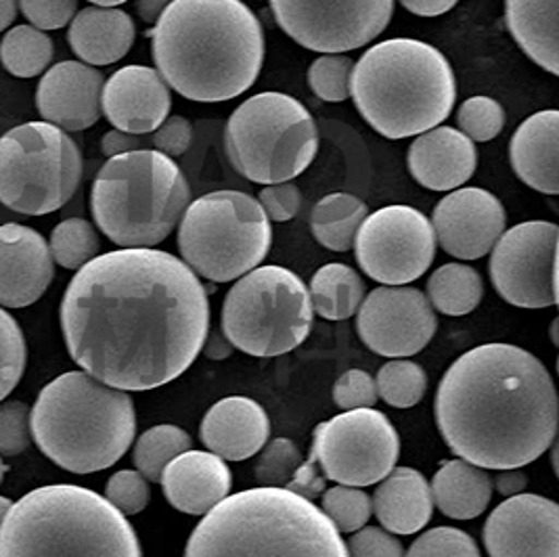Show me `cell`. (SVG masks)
Segmentation results:
<instances>
[{
	"mask_svg": "<svg viewBox=\"0 0 559 557\" xmlns=\"http://www.w3.org/2000/svg\"><path fill=\"white\" fill-rule=\"evenodd\" d=\"M61 330L74 363L124 392L180 378L210 331L200 277L173 253L122 248L78 269L61 303Z\"/></svg>",
	"mask_w": 559,
	"mask_h": 557,
	"instance_id": "cell-1",
	"label": "cell"
},
{
	"mask_svg": "<svg viewBox=\"0 0 559 557\" xmlns=\"http://www.w3.org/2000/svg\"><path fill=\"white\" fill-rule=\"evenodd\" d=\"M436 422L459 459L483 470H515L556 440V383L524 348L484 344L459 356L444 374Z\"/></svg>",
	"mask_w": 559,
	"mask_h": 557,
	"instance_id": "cell-2",
	"label": "cell"
},
{
	"mask_svg": "<svg viewBox=\"0 0 559 557\" xmlns=\"http://www.w3.org/2000/svg\"><path fill=\"white\" fill-rule=\"evenodd\" d=\"M153 63L189 102H230L264 63V29L241 0H173L152 32Z\"/></svg>",
	"mask_w": 559,
	"mask_h": 557,
	"instance_id": "cell-3",
	"label": "cell"
},
{
	"mask_svg": "<svg viewBox=\"0 0 559 557\" xmlns=\"http://www.w3.org/2000/svg\"><path fill=\"white\" fill-rule=\"evenodd\" d=\"M185 557H348L321 507L285 488H248L204 513Z\"/></svg>",
	"mask_w": 559,
	"mask_h": 557,
	"instance_id": "cell-4",
	"label": "cell"
},
{
	"mask_svg": "<svg viewBox=\"0 0 559 557\" xmlns=\"http://www.w3.org/2000/svg\"><path fill=\"white\" fill-rule=\"evenodd\" d=\"M365 122L399 141L440 127L453 111L457 82L449 59L415 38H390L365 52L350 76Z\"/></svg>",
	"mask_w": 559,
	"mask_h": 557,
	"instance_id": "cell-5",
	"label": "cell"
},
{
	"mask_svg": "<svg viewBox=\"0 0 559 557\" xmlns=\"http://www.w3.org/2000/svg\"><path fill=\"white\" fill-rule=\"evenodd\" d=\"M29 428L52 463L72 474H93L127 455L136 413L124 390L86 371H68L40 390L29 411Z\"/></svg>",
	"mask_w": 559,
	"mask_h": 557,
	"instance_id": "cell-6",
	"label": "cell"
},
{
	"mask_svg": "<svg viewBox=\"0 0 559 557\" xmlns=\"http://www.w3.org/2000/svg\"><path fill=\"white\" fill-rule=\"evenodd\" d=\"M0 557H143L127 515L76 484L40 486L0 526Z\"/></svg>",
	"mask_w": 559,
	"mask_h": 557,
	"instance_id": "cell-7",
	"label": "cell"
},
{
	"mask_svg": "<svg viewBox=\"0 0 559 557\" xmlns=\"http://www.w3.org/2000/svg\"><path fill=\"white\" fill-rule=\"evenodd\" d=\"M191 189L173 157L155 150L109 157L93 182L91 210L120 248H153L177 228Z\"/></svg>",
	"mask_w": 559,
	"mask_h": 557,
	"instance_id": "cell-8",
	"label": "cell"
},
{
	"mask_svg": "<svg viewBox=\"0 0 559 557\" xmlns=\"http://www.w3.org/2000/svg\"><path fill=\"white\" fill-rule=\"evenodd\" d=\"M178 225L182 262L214 283H229L254 271L273 241L262 205L241 191L205 193L187 205Z\"/></svg>",
	"mask_w": 559,
	"mask_h": 557,
	"instance_id": "cell-9",
	"label": "cell"
},
{
	"mask_svg": "<svg viewBox=\"0 0 559 557\" xmlns=\"http://www.w3.org/2000/svg\"><path fill=\"white\" fill-rule=\"evenodd\" d=\"M225 145L241 177L277 185L300 177L319 152V130L302 103L258 93L230 114Z\"/></svg>",
	"mask_w": 559,
	"mask_h": 557,
	"instance_id": "cell-10",
	"label": "cell"
},
{
	"mask_svg": "<svg viewBox=\"0 0 559 557\" xmlns=\"http://www.w3.org/2000/svg\"><path fill=\"white\" fill-rule=\"evenodd\" d=\"M312 305L305 281L285 266H255L233 285L223 305V333L246 355H285L312 330Z\"/></svg>",
	"mask_w": 559,
	"mask_h": 557,
	"instance_id": "cell-11",
	"label": "cell"
},
{
	"mask_svg": "<svg viewBox=\"0 0 559 557\" xmlns=\"http://www.w3.org/2000/svg\"><path fill=\"white\" fill-rule=\"evenodd\" d=\"M82 153L49 122H27L0 137V203L24 216H45L76 195Z\"/></svg>",
	"mask_w": 559,
	"mask_h": 557,
	"instance_id": "cell-12",
	"label": "cell"
},
{
	"mask_svg": "<svg viewBox=\"0 0 559 557\" xmlns=\"http://www.w3.org/2000/svg\"><path fill=\"white\" fill-rule=\"evenodd\" d=\"M401 455V438L392 422L371 406L353 408L317 426L310 459L325 481L342 486L382 482Z\"/></svg>",
	"mask_w": 559,
	"mask_h": 557,
	"instance_id": "cell-13",
	"label": "cell"
},
{
	"mask_svg": "<svg viewBox=\"0 0 559 557\" xmlns=\"http://www.w3.org/2000/svg\"><path fill=\"white\" fill-rule=\"evenodd\" d=\"M355 256L362 273L383 285H407L432 266L436 235L430 218L411 205H385L356 230Z\"/></svg>",
	"mask_w": 559,
	"mask_h": 557,
	"instance_id": "cell-14",
	"label": "cell"
},
{
	"mask_svg": "<svg viewBox=\"0 0 559 557\" xmlns=\"http://www.w3.org/2000/svg\"><path fill=\"white\" fill-rule=\"evenodd\" d=\"M275 22L300 47L356 51L373 43L394 15V0H269Z\"/></svg>",
	"mask_w": 559,
	"mask_h": 557,
	"instance_id": "cell-15",
	"label": "cell"
},
{
	"mask_svg": "<svg viewBox=\"0 0 559 557\" xmlns=\"http://www.w3.org/2000/svg\"><path fill=\"white\" fill-rule=\"evenodd\" d=\"M559 228L547 221H528L503 230L490 250L488 271L497 294L518 308L558 305Z\"/></svg>",
	"mask_w": 559,
	"mask_h": 557,
	"instance_id": "cell-16",
	"label": "cell"
},
{
	"mask_svg": "<svg viewBox=\"0 0 559 557\" xmlns=\"http://www.w3.org/2000/svg\"><path fill=\"white\" fill-rule=\"evenodd\" d=\"M356 330L376 355L390 358L421 353L436 333L438 321L424 292L407 285H383L358 306Z\"/></svg>",
	"mask_w": 559,
	"mask_h": 557,
	"instance_id": "cell-17",
	"label": "cell"
},
{
	"mask_svg": "<svg viewBox=\"0 0 559 557\" xmlns=\"http://www.w3.org/2000/svg\"><path fill=\"white\" fill-rule=\"evenodd\" d=\"M430 223L444 252L459 260H478L495 248L508 216L497 195L478 187H465L436 203Z\"/></svg>",
	"mask_w": 559,
	"mask_h": 557,
	"instance_id": "cell-18",
	"label": "cell"
},
{
	"mask_svg": "<svg viewBox=\"0 0 559 557\" xmlns=\"http://www.w3.org/2000/svg\"><path fill=\"white\" fill-rule=\"evenodd\" d=\"M490 557H559V507L538 495H515L484 524Z\"/></svg>",
	"mask_w": 559,
	"mask_h": 557,
	"instance_id": "cell-19",
	"label": "cell"
},
{
	"mask_svg": "<svg viewBox=\"0 0 559 557\" xmlns=\"http://www.w3.org/2000/svg\"><path fill=\"white\" fill-rule=\"evenodd\" d=\"M170 86L157 70L127 66L103 84L102 111L116 130L145 137L170 116Z\"/></svg>",
	"mask_w": 559,
	"mask_h": 557,
	"instance_id": "cell-20",
	"label": "cell"
},
{
	"mask_svg": "<svg viewBox=\"0 0 559 557\" xmlns=\"http://www.w3.org/2000/svg\"><path fill=\"white\" fill-rule=\"evenodd\" d=\"M55 277L47 239L34 228L0 225V306L26 308L38 303Z\"/></svg>",
	"mask_w": 559,
	"mask_h": 557,
	"instance_id": "cell-21",
	"label": "cell"
},
{
	"mask_svg": "<svg viewBox=\"0 0 559 557\" xmlns=\"http://www.w3.org/2000/svg\"><path fill=\"white\" fill-rule=\"evenodd\" d=\"M105 78L82 61H61L43 76L36 91V107L45 122L66 132L95 127L102 118Z\"/></svg>",
	"mask_w": 559,
	"mask_h": 557,
	"instance_id": "cell-22",
	"label": "cell"
},
{
	"mask_svg": "<svg viewBox=\"0 0 559 557\" xmlns=\"http://www.w3.org/2000/svg\"><path fill=\"white\" fill-rule=\"evenodd\" d=\"M408 173L430 191H453L474 177L478 150L453 127H436L417 134L408 147Z\"/></svg>",
	"mask_w": 559,
	"mask_h": 557,
	"instance_id": "cell-23",
	"label": "cell"
},
{
	"mask_svg": "<svg viewBox=\"0 0 559 557\" xmlns=\"http://www.w3.org/2000/svg\"><path fill=\"white\" fill-rule=\"evenodd\" d=\"M162 486L168 503L189 515H204L227 499L233 486L225 459L205 451H185L162 472Z\"/></svg>",
	"mask_w": 559,
	"mask_h": 557,
	"instance_id": "cell-24",
	"label": "cell"
},
{
	"mask_svg": "<svg viewBox=\"0 0 559 557\" xmlns=\"http://www.w3.org/2000/svg\"><path fill=\"white\" fill-rule=\"evenodd\" d=\"M200 434L210 453L225 461H243L266 445L271 424L266 411L252 399L229 396L205 413Z\"/></svg>",
	"mask_w": 559,
	"mask_h": 557,
	"instance_id": "cell-25",
	"label": "cell"
},
{
	"mask_svg": "<svg viewBox=\"0 0 559 557\" xmlns=\"http://www.w3.org/2000/svg\"><path fill=\"white\" fill-rule=\"evenodd\" d=\"M558 137V109H543L515 128L509 145L513 173L545 195L559 193Z\"/></svg>",
	"mask_w": 559,
	"mask_h": 557,
	"instance_id": "cell-26",
	"label": "cell"
},
{
	"mask_svg": "<svg viewBox=\"0 0 559 557\" xmlns=\"http://www.w3.org/2000/svg\"><path fill=\"white\" fill-rule=\"evenodd\" d=\"M136 27L127 11L116 7H86L72 20L68 40L86 66H111L127 57Z\"/></svg>",
	"mask_w": 559,
	"mask_h": 557,
	"instance_id": "cell-27",
	"label": "cell"
},
{
	"mask_svg": "<svg viewBox=\"0 0 559 557\" xmlns=\"http://www.w3.org/2000/svg\"><path fill=\"white\" fill-rule=\"evenodd\" d=\"M383 529L392 534H415L432 520L430 484L413 467H394L371 501Z\"/></svg>",
	"mask_w": 559,
	"mask_h": 557,
	"instance_id": "cell-28",
	"label": "cell"
},
{
	"mask_svg": "<svg viewBox=\"0 0 559 557\" xmlns=\"http://www.w3.org/2000/svg\"><path fill=\"white\" fill-rule=\"evenodd\" d=\"M506 22L520 49L558 76V0H506Z\"/></svg>",
	"mask_w": 559,
	"mask_h": 557,
	"instance_id": "cell-29",
	"label": "cell"
},
{
	"mask_svg": "<svg viewBox=\"0 0 559 557\" xmlns=\"http://www.w3.org/2000/svg\"><path fill=\"white\" fill-rule=\"evenodd\" d=\"M430 490L433 503L447 518L474 520L490 503L492 481L483 467L455 459L433 474Z\"/></svg>",
	"mask_w": 559,
	"mask_h": 557,
	"instance_id": "cell-30",
	"label": "cell"
},
{
	"mask_svg": "<svg viewBox=\"0 0 559 557\" xmlns=\"http://www.w3.org/2000/svg\"><path fill=\"white\" fill-rule=\"evenodd\" d=\"M312 310L330 321H346L365 298V283L353 266L331 262L321 266L310 281Z\"/></svg>",
	"mask_w": 559,
	"mask_h": 557,
	"instance_id": "cell-31",
	"label": "cell"
},
{
	"mask_svg": "<svg viewBox=\"0 0 559 557\" xmlns=\"http://www.w3.org/2000/svg\"><path fill=\"white\" fill-rule=\"evenodd\" d=\"M367 214V203L355 195L331 193L312 208L310 230L323 248L331 252H348L355 246L356 230Z\"/></svg>",
	"mask_w": 559,
	"mask_h": 557,
	"instance_id": "cell-32",
	"label": "cell"
},
{
	"mask_svg": "<svg viewBox=\"0 0 559 557\" xmlns=\"http://www.w3.org/2000/svg\"><path fill=\"white\" fill-rule=\"evenodd\" d=\"M480 273L467 264L451 262L433 271L428 281V300L432 308L449 317H463L483 303Z\"/></svg>",
	"mask_w": 559,
	"mask_h": 557,
	"instance_id": "cell-33",
	"label": "cell"
},
{
	"mask_svg": "<svg viewBox=\"0 0 559 557\" xmlns=\"http://www.w3.org/2000/svg\"><path fill=\"white\" fill-rule=\"evenodd\" d=\"M51 36L34 26L11 27L0 43V63L17 78L40 76L51 66Z\"/></svg>",
	"mask_w": 559,
	"mask_h": 557,
	"instance_id": "cell-34",
	"label": "cell"
},
{
	"mask_svg": "<svg viewBox=\"0 0 559 557\" xmlns=\"http://www.w3.org/2000/svg\"><path fill=\"white\" fill-rule=\"evenodd\" d=\"M191 449V436L173 424H162L145 431L134 445L136 472L150 482H159L164 467Z\"/></svg>",
	"mask_w": 559,
	"mask_h": 557,
	"instance_id": "cell-35",
	"label": "cell"
},
{
	"mask_svg": "<svg viewBox=\"0 0 559 557\" xmlns=\"http://www.w3.org/2000/svg\"><path fill=\"white\" fill-rule=\"evenodd\" d=\"M52 260L68 269L78 271L99 256L102 241L99 233L84 218H68L52 228L51 233Z\"/></svg>",
	"mask_w": 559,
	"mask_h": 557,
	"instance_id": "cell-36",
	"label": "cell"
},
{
	"mask_svg": "<svg viewBox=\"0 0 559 557\" xmlns=\"http://www.w3.org/2000/svg\"><path fill=\"white\" fill-rule=\"evenodd\" d=\"M378 396L396 408L415 406L428 390V378L421 365L413 360H390L378 374Z\"/></svg>",
	"mask_w": 559,
	"mask_h": 557,
	"instance_id": "cell-37",
	"label": "cell"
},
{
	"mask_svg": "<svg viewBox=\"0 0 559 557\" xmlns=\"http://www.w3.org/2000/svg\"><path fill=\"white\" fill-rule=\"evenodd\" d=\"M355 61L342 52H325L317 57L308 70L312 93L328 103H342L350 97V76Z\"/></svg>",
	"mask_w": 559,
	"mask_h": 557,
	"instance_id": "cell-38",
	"label": "cell"
},
{
	"mask_svg": "<svg viewBox=\"0 0 559 557\" xmlns=\"http://www.w3.org/2000/svg\"><path fill=\"white\" fill-rule=\"evenodd\" d=\"M26 337L20 323L0 306V403L17 388L26 371Z\"/></svg>",
	"mask_w": 559,
	"mask_h": 557,
	"instance_id": "cell-39",
	"label": "cell"
},
{
	"mask_svg": "<svg viewBox=\"0 0 559 557\" xmlns=\"http://www.w3.org/2000/svg\"><path fill=\"white\" fill-rule=\"evenodd\" d=\"M305 465V457L289 438H275L255 463V481L269 488H289Z\"/></svg>",
	"mask_w": 559,
	"mask_h": 557,
	"instance_id": "cell-40",
	"label": "cell"
},
{
	"mask_svg": "<svg viewBox=\"0 0 559 557\" xmlns=\"http://www.w3.org/2000/svg\"><path fill=\"white\" fill-rule=\"evenodd\" d=\"M321 509L340 532L360 531L373 513L371 497L365 490L342 484L325 490Z\"/></svg>",
	"mask_w": 559,
	"mask_h": 557,
	"instance_id": "cell-41",
	"label": "cell"
},
{
	"mask_svg": "<svg viewBox=\"0 0 559 557\" xmlns=\"http://www.w3.org/2000/svg\"><path fill=\"white\" fill-rule=\"evenodd\" d=\"M461 132L474 143H486L497 139L506 128V109L490 97H472L461 103L457 111Z\"/></svg>",
	"mask_w": 559,
	"mask_h": 557,
	"instance_id": "cell-42",
	"label": "cell"
},
{
	"mask_svg": "<svg viewBox=\"0 0 559 557\" xmlns=\"http://www.w3.org/2000/svg\"><path fill=\"white\" fill-rule=\"evenodd\" d=\"M405 557H480V549L467 532L440 526L421 534Z\"/></svg>",
	"mask_w": 559,
	"mask_h": 557,
	"instance_id": "cell-43",
	"label": "cell"
},
{
	"mask_svg": "<svg viewBox=\"0 0 559 557\" xmlns=\"http://www.w3.org/2000/svg\"><path fill=\"white\" fill-rule=\"evenodd\" d=\"M105 499L124 515H134L150 506L152 493H150L147 478L143 474L134 470H120L107 482Z\"/></svg>",
	"mask_w": 559,
	"mask_h": 557,
	"instance_id": "cell-44",
	"label": "cell"
},
{
	"mask_svg": "<svg viewBox=\"0 0 559 557\" xmlns=\"http://www.w3.org/2000/svg\"><path fill=\"white\" fill-rule=\"evenodd\" d=\"M29 442V406L22 401L0 403V455H20Z\"/></svg>",
	"mask_w": 559,
	"mask_h": 557,
	"instance_id": "cell-45",
	"label": "cell"
},
{
	"mask_svg": "<svg viewBox=\"0 0 559 557\" xmlns=\"http://www.w3.org/2000/svg\"><path fill=\"white\" fill-rule=\"evenodd\" d=\"M27 22L43 32L61 29L76 17L78 0H17Z\"/></svg>",
	"mask_w": 559,
	"mask_h": 557,
	"instance_id": "cell-46",
	"label": "cell"
},
{
	"mask_svg": "<svg viewBox=\"0 0 559 557\" xmlns=\"http://www.w3.org/2000/svg\"><path fill=\"white\" fill-rule=\"evenodd\" d=\"M333 401H335V405L346 408V411L373 406L378 403L376 380L362 369H350L335 381Z\"/></svg>",
	"mask_w": 559,
	"mask_h": 557,
	"instance_id": "cell-47",
	"label": "cell"
},
{
	"mask_svg": "<svg viewBox=\"0 0 559 557\" xmlns=\"http://www.w3.org/2000/svg\"><path fill=\"white\" fill-rule=\"evenodd\" d=\"M258 203L262 205L269 221L287 223L296 218L302 205V195H300V189L289 180V182H277V185H264Z\"/></svg>",
	"mask_w": 559,
	"mask_h": 557,
	"instance_id": "cell-48",
	"label": "cell"
},
{
	"mask_svg": "<svg viewBox=\"0 0 559 557\" xmlns=\"http://www.w3.org/2000/svg\"><path fill=\"white\" fill-rule=\"evenodd\" d=\"M346 552L348 557H405L401 541L376 526H362L356 532Z\"/></svg>",
	"mask_w": 559,
	"mask_h": 557,
	"instance_id": "cell-49",
	"label": "cell"
},
{
	"mask_svg": "<svg viewBox=\"0 0 559 557\" xmlns=\"http://www.w3.org/2000/svg\"><path fill=\"white\" fill-rule=\"evenodd\" d=\"M191 141H193V127L182 116H168L152 137L155 152L164 153L168 157L182 155L191 147Z\"/></svg>",
	"mask_w": 559,
	"mask_h": 557,
	"instance_id": "cell-50",
	"label": "cell"
},
{
	"mask_svg": "<svg viewBox=\"0 0 559 557\" xmlns=\"http://www.w3.org/2000/svg\"><path fill=\"white\" fill-rule=\"evenodd\" d=\"M145 150V139L136 134H128L122 130H109L102 139V152L107 157H116L122 153L139 152Z\"/></svg>",
	"mask_w": 559,
	"mask_h": 557,
	"instance_id": "cell-51",
	"label": "cell"
},
{
	"mask_svg": "<svg viewBox=\"0 0 559 557\" xmlns=\"http://www.w3.org/2000/svg\"><path fill=\"white\" fill-rule=\"evenodd\" d=\"M408 13L417 17H438L451 11L459 0H399Z\"/></svg>",
	"mask_w": 559,
	"mask_h": 557,
	"instance_id": "cell-52",
	"label": "cell"
},
{
	"mask_svg": "<svg viewBox=\"0 0 559 557\" xmlns=\"http://www.w3.org/2000/svg\"><path fill=\"white\" fill-rule=\"evenodd\" d=\"M526 486H528V478L520 472V467H515V470H501V474L495 481V488L503 497L522 495V490H526Z\"/></svg>",
	"mask_w": 559,
	"mask_h": 557,
	"instance_id": "cell-53",
	"label": "cell"
},
{
	"mask_svg": "<svg viewBox=\"0 0 559 557\" xmlns=\"http://www.w3.org/2000/svg\"><path fill=\"white\" fill-rule=\"evenodd\" d=\"M170 2L173 0H134V9L145 24H157V20L162 17V13L168 9Z\"/></svg>",
	"mask_w": 559,
	"mask_h": 557,
	"instance_id": "cell-54",
	"label": "cell"
},
{
	"mask_svg": "<svg viewBox=\"0 0 559 557\" xmlns=\"http://www.w3.org/2000/svg\"><path fill=\"white\" fill-rule=\"evenodd\" d=\"M233 353V344L229 340L221 333V331H214L207 340V346H205V355L210 356L212 360H223Z\"/></svg>",
	"mask_w": 559,
	"mask_h": 557,
	"instance_id": "cell-55",
	"label": "cell"
},
{
	"mask_svg": "<svg viewBox=\"0 0 559 557\" xmlns=\"http://www.w3.org/2000/svg\"><path fill=\"white\" fill-rule=\"evenodd\" d=\"M17 15V0H0V32L13 24Z\"/></svg>",
	"mask_w": 559,
	"mask_h": 557,
	"instance_id": "cell-56",
	"label": "cell"
},
{
	"mask_svg": "<svg viewBox=\"0 0 559 557\" xmlns=\"http://www.w3.org/2000/svg\"><path fill=\"white\" fill-rule=\"evenodd\" d=\"M13 506V501L11 499H7V497H0V526H2V522H4V515H7V511L11 509Z\"/></svg>",
	"mask_w": 559,
	"mask_h": 557,
	"instance_id": "cell-57",
	"label": "cell"
},
{
	"mask_svg": "<svg viewBox=\"0 0 559 557\" xmlns=\"http://www.w3.org/2000/svg\"><path fill=\"white\" fill-rule=\"evenodd\" d=\"M88 2H93L97 7H118V4H124L128 0H88Z\"/></svg>",
	"mask_w": 559,
	"mask_h": 557,
	"instance_id": "cell-58",
	"label": "cell"
},
{
	"mask_svg": "<svg viewBox=\"0 0 559 557\" xmlns=\"http://www.w3.org/2000/svg\"><path fill=\"white\" fill-rule=\"evenodd\" d=\"M4 474H7V465L2 463V459H0V484H2V478H4Z\"/></svg>",
	"mask_w": 559,
	"mask_h": 557,
	"instance_id": "cell-59",
	"label": "cell"
}]
</instances>
